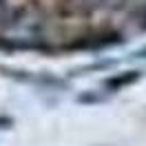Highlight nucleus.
Segmentation results:
<instances>
[{
	"mask_svg": "<svg viewBox=\"0 0 146 146\" xmlns=\"http://www.w3.org/2000/svg\"><path fill=\"white\" fill-rule=\"evenodd\" d=\"M139 75H142L139 71H124V73H119V75L109 78V80L104 82V86L111 89V91H119V89H124V86H128V84L137 82V80H139Z\"/></svg>",
	"mask_w": 146,
	"mask_h": 146,
	"instance_id": "nucleus-1",
	"label": "nucleus"
},
{
	"mask_svg": "<svg viewBox=\"0 0 146 146\" xmlns=\"http://www.w3.org/2000/svg\"><path fill=\"white\" fill-rule=\"evenodd\" d=\"M133 58H146V46H144V49H139V51H135Z\"/></svg>",
	"mask_w": 146,
	"mask_h": 146,
	"instance_id": "nucleus-2",
	"label": "nucleus"
}]
</instances>
